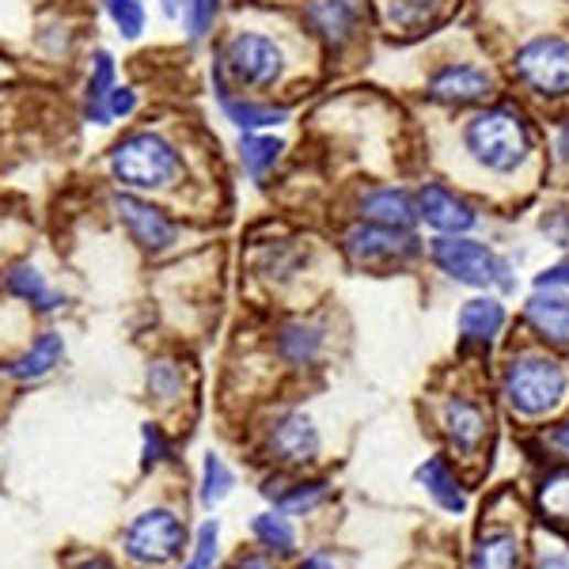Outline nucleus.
Masks as SVG:
<instances>
[{
    "label": "nucleus",
    "instance_id": "nucleus-11",
    "mask_svg": "<svg viewBox=\"0 0 569 569\" xmlns=\"http://www.w3.org/2000/svg\"><path fill=\"white\" fill-rule=\"evenodd\" d=\"M414 202H418V221H426L429 228L441 232V236H463V232H471L474 224H479V213H474L463 197H455L452 190L437 183L421 186Z\"/></svg>",
    "mask_w": 569,
    "mask_h": 569
},
{
    "label": "nucleus",
    "instance_id": "nucleus-6",
    "mask_svg": "<svg viewBox=\"0 0 569 569\" xmlns=\"http://www.w3.org/2000/svg\"><path fill=\"white\" fill-rule=\"evenodd\" d=\"M126 558L137 566H171L186 550V528L171 508H144L122 532Z\"/></svg>",
    "mask_w": 569,
    "mask_h": 569
},
{
    "label": "nucleus",
    "instance_id": "nucleus-45",
    "mask_svg": "<svg viewBox=\"0 0 569 569\" xmlns=\"http://www.w3.org/2000/svg\"><path fill=\"white\" fill-rule=\"evenodd\" d=\"M163 15H179V0H160Z\"/></svg>",
    "mask_w": 569,
    "mask_h": 569
},
{
    "label": "nucleus",
    "instance_id": "nucleus-17",
    "mask_svg": "<svg viewBox=\"0 0 569 569\" xmlns=\"http://www.w3.org/2000/svg\"><path fill=\"white\" fill-rule=\"evenodd\" d=\"M490 88H494V80H490V73L479 65H448L429 80V95H433L437 103H455V107L486 99Z\"/></svg>",
    "mask_w": 569,
    "mask_h": 569
},
{
    "label": "nucleus",
    "instance_id": "nucleus-16",
    "mask_svg": "<svg viewBox=\"0 0 569 569\" xmlns=\"http://www.w3.org/2000/svg\"><path fill=\"white\" fill-rule=\"evenodd\" d=\"M62 361H65V339L57 331H42L20 357L8 361L4 376L15 379V384H39V379H46Z\"/></svg>",
    "mask_w": 569,
    "mask_h": 569
},
{
    "label": "nucleus",
    "instance_id": "nucleus-28",
    "mask_svg": "<svg viewBox=\"0 0 569 569\" xmlns=\"http://www.w3.org/2000/svg\"><path fill=\"white\" fill-rule=\"evenodd\" d=\"M232 486H236V474H232L228 463L221 460V452H205L202 460V508H217L224 497L232 494Z\"/></svg>",
    "mask_w": 569,
    "mask_h": 569
},
{
    "label": "nucleus",
    "instance_id": "nucleus-24",
    "mask_svg": "<svg viewBox=\"0 0 569 569\" xmlns=\"http://www.w3.org/2000/svg\"><path fill=\"white\" fill-rule=\"evenodd\" d=\"M414 479H418L421 486L429 490V497H433L441 508H448V513H463V508H468V497H463L460 482L452 479V471H448V463L441 460V455H433V460L421 463Z\"/></svg>",
    "mask_w": 569,
    "mask_h": 569
},
{
    "label": "nucleus",
    "instance_id": "nucleus-33",
    "mask_svg": "<svg viewBox=\"0 0 569 569\" xmlns=\"http://www.w3.org/2000/svg\"><path fill=\"white\" fill-rule=\"evenodd\" d=\"M441 0H391L387 4V20L399 28H421L426 20H433Z\"/></svg>",
    "mask_w": 569,
    "mask_h": 569
},
{
    "label": "nucleus",
    "instance_id": "nucleus-35",
    "mask_svg": "<svg viewBox=\"0 0 569 569\" xmlns=\"http://www.w3.org/2000/svg\"><path fill=\"white\" fill-rule=\"evenodd\" d=\"M171 460V441H168V433H163L160 426H141V468L144 471H152V468H160V463H168Z\"/></svg>",
    "mask_w": 569,
    "mask_h": 569
},
{
    "label": "nucleus",
    "instance_id": "nucleus-2",
    "mask_svg": "<svg viewBox=\"0 0 569 569\" xmlns=\"http://www.w3.org/2000/svg\"><path fill=\"white\" fill-rule=\"evenodd\" d=\"M284 50L266 31H232L213 54L210 76L228 84L232 92H270L284 80Z\"/></svg>",
    "mask_w": 569,
    "mask_h": 569
},
{
    "label": "nucleus",
    "instance_id": "nucleus-26",
    "mask_svg": "<svg viewBox=\"0 0 569 569\" xmlns=\"http://www.w3.org/2000/svg\"><path fill=\"white\" fill-rule=\"evenodd\" d=\"M326 494H331V486H326L323 479H312V482H289L284 490H278V494H266V497H273L278 513L304 516V513H315V508L326 502Z\"/></svg>",
    "mask_w": 569,
    "mask_h": 569
},
{
    "label": "nucleus",
    "instance_id": "nucleus-9",
    "mask_svg": "<svg viewBox=\"0 0 569 569\" xmlns=\"http://www.w3.org/2000/svg\"><path fill=\"white\" fill-rule=\"evenodd\" d=\"M516 73L539 95H566L569 92V42L566 39H536L516 54Z\"/></svg>",
    "mask_w": 569,
    "mask_h": 569
},
{
    "label": "nucleus",
    "instance_id": "nucleus-32",
    "mask_svg": "<svg viewBox=\"0 0 569 569\" xmlns=\"http://www.w3.org/2000/svg\"><path fill=\"white\" fill-rule=\"evenodd\" d=\"M99 8L107 12V20L115 23V31L122 34L126 42H137L144 34L149 12H144L141 0H99Z\"/></svg>",
    "mask_w": 569,
    "mask_h": 569
},
{
    "label": "nucleus",
    "instance_id": "nucleus-40",
    "mask_svg": "<svg viewBox=\"0 0 569 569\" xmlns=\"http://www.w3.org/2000/svg\"><path fill=\"white\" fill-rule=\"evenodd\" d=\"M300 569H334V562L326 555H308L304 562H300Z\"/></svg>",
    "mask_w": 569,
    "mask_h": 569
},
{
    "label": "nucleus",
    "instance_id": "nucleus-20",
    "mask_svg": "<svg viewBox=\"0 0 569 569\" xmlns=\"http://www.w3.org/2000/svg\"><path fill=\"white\" fill-rule=\"evenodd\" d=\"M444 433L460 452H474L486 437V414L468 399H448L444 402Z\"/></svg>",
    "mask_w": 569,
    "mask_h": 569
},
{
    "label": "nucleus",
    "instance_id": "nucleus-23",
    "mask_svg": "<svg viewBox=\"0 0 569 569\" xmlns=\"http://www.w3.org/2000/svg\"><path fill=\"white\" fill-rule=\"evenodd\" d=\"M323 342H326L323 326H315V323H284L281 334H278V353H281L284 361H289V365L304 368V365H312L319 353H323Z\"/></svg>",
    "mask_w": 569,
    "mask_h": 569
},
{
    "label": "nucleus",
    "instance_id": "nucleus-10",
    "mask_svg": "<svg viewBox=\"0 0 569 569\" xmlns=\"http://www.w3.org/2000/svg\"><path fill=\"white\" fill-rule=\"evenodd\" d=\"M213 80V99H217V110L224 115V122H232L239 133H266V129H278L289 122V107H273V103H258L247 92H232L228 84Z\"/></svg>",
    "mask_w": 569,
    "mask_h": 569
},
{
    "label": "nucleus",
    "instance_id": "nucleus-8",
    "mask_svg": "<svg viewBox=\"0 0 569 569\" xmlns=\"http://www.w3.org/2000/svg\"><path fill=\"white\" fill-rule=\"evenodd\" d=\"M421 251L418 236L414 232H399V228H379V224H353L346 232V255L365 270H379V266H399L410 262L414 255Z\"/></svg>",
    "mask_w": 569,
    "mask_h": 569
},
{
    "label": "nucleus",
    "instance_id": "nucleus-3",
    "mask_svg": "<svg viewBox=\"0 0 569 569\" xmlns=\"http://www.w3.org/2000/svg\"><path fill=\"white\" fill-rule=\"evenodd\" d=\"M566 391L569 376L555 357L528 353V357H516L505 373V395L513 402V410L524 414V418H543V414L558 410Z\"/></svg>",
    "mask_w": 569,
    "mask_h": 569
},
{
    "label": "nucleus",
    "instance_id": "nucleus-4",
    "mask_svg": "<svg viewBox=\"0 0 569 569\" xmlns=\"http://www.w3.org/2000/svg\"><path fill=\"white\" fill-rule=\"evenodd\" d=\"M468 149L482 168L508 175L528 160V129L513 110H486L468 122Z\"/></svg>",
    "mask_w": 569,
    "mask_h": 569
},
{
    "label": "nucleus",
    "instance_id": "nucleus-42",
    "mask_svg": "<svg viewBox=\"0 0 569 569\" xmlns=\"http://www.w3.org/2000/svg\"><path fill=\"white\" fill-rule=\"evenodd\" d=\"M555 444H558V448H566V452H569V421H566V426H558V429H555Z\"/></svg>",
    "mask_w": 569,
    "mask_h": 569
},
{
    "label": "nucleus",
    "instance_id": "nucleus-38",
    "mask_svg": "<svg viewBox=\"0 0 569 569\" xmlns=\"http://www.w3.org/2000/svg\"><path fill=\"white\" fill-rule=\"evenodd\" d=\"M539 289H558V284H569V262L562 266H550V270H543L536 278Z\"/></svg>",
    "mask_w": 569,
    "mask_h": 569
},
{
    "label": "nucleus",
    "instance_id": "nucleus-37",
    "mask_svg": "<svg viewBox=\"0 0 569 569\" xmlns=\"http://www.w3.org/2000/svg\"><path fill=\"white\" fill-rule=\"evenodd\" d=\"M543 232H547L558 247H569V210L547 213V217H543Z\"/></svg>",
    "mask_w": 569,
    "mask_h": 569
},
{
    "label": "nucleus",
    "instance_id": "nucleus-21",
    "mask_svg": "<svg viewBox=\"0 0 569 569\" xmlns=\"http://www.w3.org/2000/svg\"><path fill=\"white\" fill-rule=\"evenodd\" d=\"M505 326V308L497 304L494 297H479V300H468V304L460 308V334L463 342H482V346H490V342L497 339V331Z\"/></svg>",
    "mask_w": 569,
    "mask_h": 569
},
{
    "label": "nucleus",
    "instance_id": "nucleus-44",
    "mask_svg": "<svg viewBox=\"0 0 569 569\" xmlns=\"http://www.w3.org/2000/svg\"><path fill=\"white\" fill-rule=\"evenodd\" d=\"M558 152H562V160H569V126L562 129V137H558Z\"/></svg>",
    "mask_w": 569,
    "mask_h": 569
},
{
    "label": "nucleus",
    "instance_id": "nucleus-34",
    "mask_svg": "<svg viewBox=\"0 0 569 569\" xmlns=\"http://www.w3.org/2000/svg\"><path fill=\"white\" fill-rule=\"evenodd\" d=\"M217 543H221V524L217 516H210V520L197 528L194 555H190V562L183 569H213V562H217Z\"/></svg>",
    "mask_w": 569,
    "mask_h": 569
},
{
    "label": "nucleus",
    "instance_id": "nucleus-43",
    "mask_svg": "<svg viewBox=\"0 0 569 569\" xmlns=\"http://www.w3.org/2000/svg\"><path fill=\"white\" fill-rule=\"evenodd\" d=\"M539 569H569V558H547V562H539Z\"/></svg>",
    "mask_w": 569,
    "mask_h": 569
},
{
    "label": "nucleus",
    "instance_id": "nucleus-5",
    "mask_svg": "<svg viewBox=\"0 0 569 569\" xmlns=\"http://www.w3.org/2000/svg\"><path fill=\"white\" fill-rule=\"evenodd\" d=\"M110 213H115V221L122 224L129 244H133L141 255H149V258H160V255L175 251L179 236H183L179 221L171 217L163 205L152 202L149 194L115 190V194H110Z\"/></svg>",
    "mask_w": 569,
    "mask_h": 569
},
{
    "label": "nucleus",
    "instance_id": "nucleus-18",
    "mask_svg": "<svg viewBox=\"0 0 569 569\" xmlns=\"http://www.w3.org/2000/svg\"><path fill=\"white\" fill-rule=\"evenodd\" d=\"M118 84V65L110 50H95L88 65V80H84V122L92 126H110L107 118V99Z\"/></svg>",
    "mask_w": 569,
    "mask_h": 569
},
{
    "label": "nucleus",
    "instance_id": "nucleus-19",
    "mask_svg": "<svg viewBox=\"0 0 569 569\" xmlns=\"http://www.w3.org/2000/svg\"><path fill=\"white\" fill-rule=\"evenodd\" d=\"M236 152H239V168H244V175L262 186L266 179L273 175V168L281 163L284 141L281 137H273L270 129H266V133H239Z\"/></svg>",
    "mask_w": 569,
    "mask_h": 569
},
{
    "label": "nucleus",
    "instance_id": "nucleus-13",
    "mask_svg": "<svg viewBox=\"0 0 569 569\" xmlns=\"http://www.w3.org/2000/svg\"><path fill=\"white\" fill-rule=\"evenodd\" d=\"M0 281H4V292H12L15 300H23V304L39 315H54L68 304L65 292H57L34 262H12Z\"/></svg>",
    "mask_w": 569,
    "mask_h": 569
},
{
    "label": "nucleus",
    "instance_id": "nucleus-39",
    "mask_svg": "<svg viewBox=\"0 0 569 569\" xmlns=\"http://www.w3.org/2000/svg\"><path fill=\"white\" fill-rule=\"evenodd\" d=\"M228 569H278L266 555H236Z\"/></svg>",
    "mask_w": 569,
    "mask_h": 569
},
{
    "label": "nucleus",
    "instance_id": "nucleus-14",
    "mask_svg": "<svg viewBox=\"0 0 569 569\" xmlns=\"http://www.w3.org/2000/svg\"><path fill=\"white\" fill-rule=\"evenodd\" d=\"M357 213L361 221L379 224V228L410 232L414 224H418V202H414V194H407L402 186H376L368 190V194H361Z\"/></svg>",
    "mask_w": 569,
    "mask_h": 569
},
{
    "label": "nucleus",
    "instance_id": "nucleus-30",
    "mask_svg": "<svg viewBox=\"0 0 569 569\" xmlns=\"http://www.w3.org/2000/svg\"><path fill=\"white\" fill-rule=\"evenodd\" d=\"M251 532H255L258 547H266L270 555H292V547H297V532H292V524L284 520V513L255 516Z\"/></svg>",
    "mask_w": 569,
    "mask_h": 569
},
{
    "label": "nucleus",
    "instance_id": "nucleus-25",
    "mask_svg": "<svg viewBox=\"0 0 569 569\" xmlns=\"http://www.w3.org/2000/svg\"><path fill=\"white\" fill-rule=\"evenodd\" d=\"M528 323L536 326L543 339L569 346V300L550 297V292H547V297L536 292V297L528 300Z\"/></svg>",
    "mask_w": 569,
    "mask_h": 569
},
{
    "label": "nucleus",
    "instance_id": "nucleus-1",
    "mask_svg": "<svg viewBox=\"0 0 569 569\" xmlns=\"http://www.w3.org/2000/svg\"><path fill=\"white\" fill-rule=\"evenodd\" d=\"M107 171L118 190L163 194L186 175V157L160 129H129L107 152Z\"/></svg>",
    "mask_w": 569,
    "mask_h": 569
},
{
    "label": "nucleus",
    "instance_id": "nucleus-27",
    "mask_svg": "<svg viewBox=\"0 0 569 569\" xmlns=\"http://www.w3.org/2000/svg\"><path fill=\"white\" fill-rule=\"evenodd\" d=\"M520 562V543L508 532H494L474 547V558H471V569H516Z\"/></svg>",
    "mask_w": 569,
    "mask_h": 569
},
{
    "label": "nucleus",
    "instance_id": "nucleus-22",
    "mask_svg": "<svg viewBox=\"0 0 569 569\" xmlns=\"http://www.w3.org/2000/svg\"><path fill=\"white\" fill-rule=\"evenodd\" d=\"M144 387H149V399H157L160 407H175L183 402L186 391V368L175 357H152L144 368Z\"/></svg>",
    "mask_w": 569,
    "mask_h": 569
},
{
    "label": "nucleus",
    "instance_id": "nucleus-15",
    "mask_svg": "<svg viewBox=\"0 0 569 569\" xmlns=\"http://www.w3.org/2000/svg\"><path fill=\"white\" fill-rule=\"evenodd\" d=\"M304 20L331 50H342L357 34L361 8L357 0H308Z\"/></svg>",
    "mask_w": 569,
    "mask_h": 569
},
{
    "label": "nucleus",
    "instance_id": "nucleus-29",
    "mask_svg": "<svg viewBox=\"0 0 569 569\" xmlns=\"http://www.w3.org/2000/svg\"><path fill=\"white\" fill-rule=\"evenodd\" d=\"M224 0H183L179 4V20H183V31L190 42H205L213 34L221 20Z\"/></svg>",
    "mask_w": 569,
    "mask_h": 569
},
{
    "label": "nucleus",
    "instance_id": "nucleus-41",
    "mask_svg": "<svg viewBox=\"0 0 569 569\" xmlns=\"http://www.w3.org/2000/svg\"><path fill=\"white\" fill-rule=\"evenodd\" d=\"M76 569H115V562H107V558L95 555V558H84V562L76 566Z\"/></svg>",
    "mask_w": 569,
    "mask_h": 569
},
{
    "label": "nucleus",
    "instance_id": "nucleus-12",
    "mask_svg": "<svg viewBox=\"0 0 569 569\" xmlns=\"http://www.w3.org/2000/svg\"><path fill=\"white\" fill-rule=\"evenodd\" d=\"M266 452L281 463H312L319 455V433L308 414H281L266 429Z\"/></svg>",
    "mask_w": 569,
    "mask_h": 569
},
{
    "label": "nucleus",
    "instance_id": "nucleus-36",
    "mask_svg": "<svg viewBox=\"0 0 569 569\" xmlns=\"http://www.w3.org/2000/svg\"><path fill=\"white\" fill-rule=\"evenodd\" d=\"M137 110H141V92H137L133 84H115V92H110V99H107L110 122H129Z\"/></svg>",
    "mask_w": 569,
    "mask_h": 569
},
{
    "label": "nucleus",
    "instance_id": "nucleus-31",
    "mask_svg": "<svg viewBox=\"0 0 569 569\" xmlns=\"http://www.w3.org/2000/svg\"><path fill=\"white\" fill-rule=\"evenodd\" d=\"M539 508H543V520H550L555 528H562V524L569 520V468L543 479Z\"/></svg>",
    "mask_w": 569,
    "mask_h": 569
},
{
    "label": "nucleus",
    "instance_id": "nucleus-7",
    "mask_svg": "<svg viewBox=\"0 0 569 569\" xmlns=\"http://www.w3.org/2000/svg\"><path fill=\"white\" fill-rule=\"evenodd\" d=\"M429 255H433V262L441 266L448 278L471 284V289H490L494 281H502L505 289L513 281L505 278L508 266L490 251L486 244H474V239H463V236H437L433 244H429Z\"/></svg>",
    "mask_w": 569,
    "mask_h": 569
}]
</instances>
